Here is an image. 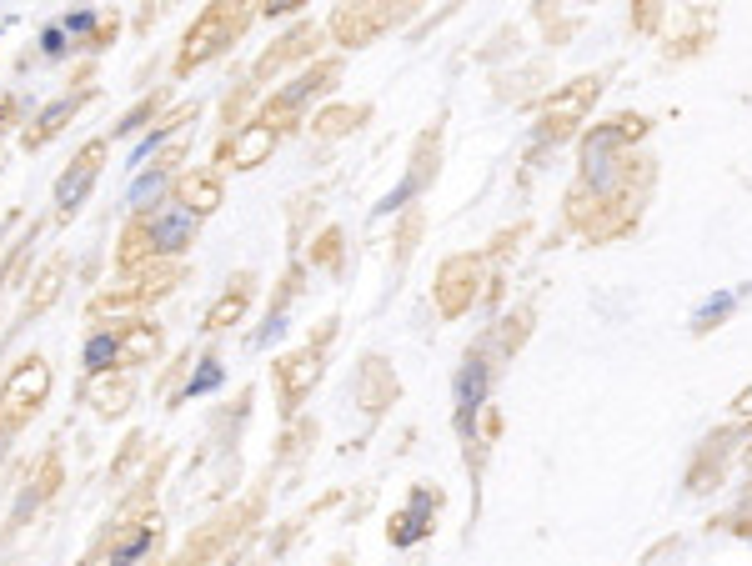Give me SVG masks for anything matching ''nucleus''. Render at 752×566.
I'll return each mask as SVG.
<instances>
[{
  "mask_svg": "<svg viewBox=\"0 0 752 566\" xmlns=\"http://www.w3.org/2000/svg\"><path fill=\"white\" fill-rule=\"evenodd\" d=\"M201 231V216H191L181 201H161L156 211L146 216H131V226L121 231V251H116V266L121 271H136L141 261H166V256H186L191 241Z\"/></svg>",
  "mask_w": 752,
  "mask_h": 566,
  "instance_id": "nucleus-1",
  "label": "nucleus"
},
{
  "mask_svg": "<svg viewBox=\"0 0 752 566\" xmlns=\"http://www.w3.org/2000/svg\"><path fill=\"white\" fill-rule=\"evenodd\" d=\"M246 21H251V11L246 6H206L196 21H191V31L181 36V51H176V76H191L196 66H206L211 56H221L241 31H246Z\"/></svg>",
  "mask_w": 752,
  "mask_h": 566,
  "instance_id": "nucleus-2",
  "label": "nucleus"
},
{
  "mask_svg": "<svg viewBox=\"0 0 752 566\" xmlns=\"http://www.w3.org/2000/svg\"><path fill=\"white\" fill-rule=\"evenodd\" d=\"M51 396V361L41 351L21 356L6 376V386H0V436H16Z\"/></svg>",
  "mask_w": 752,
  "mask_h": 566,
  "instance_id": "nucleus-3",
  "label": "nucleus"
},
{
  "mask_svg": "<svg viewBox=\"0 0 752 566\" xmlns=\"http://www.w3.org/2000/svg\"><path fill=\"white\" fill-rule=\"evenodd\" d=\"M106 151H111V136H96V141H86V146L76 151V161L61 171V181H56V221H71V216L81 211V201L91 196V186H96V176H101V166H106Z\"/></svg>",
  "mask_w": 752,
  "mask_h": 566,
  "instance_id": "nucleus-4",
  "label": "nucleus"
},
{
  "mask_svg": "<svg viewBox=\"0 0 752 566\" xmlns=\"http://www.w3.org/2000/svg\"><path fill=\"white\" fill-rule=\"evenodd\" d=\"M91 96H96V71H86V81H81L76 91H61L51 106H41V111H36V121L21 131V146H26V151H46V146H51V141H56V136H61V131L81 116V111H86V101H91Z\"/></svg>",
  "mask_w": 752,
  "mask_h": 566,
  "instance_id": "nucleus-5",
  "label": "nucleus"
},
{
  "mask_svg": "<svg viewBox=\"0 0 752 566\" xmlns=\"http://www.w3.org/2000/svg\"><path fill=\"white\" fill-rule=\"evenodd\" d=\"M156 546H161V521L156 516H136V521L111 526V541H106L101 561L106 566H141Z\"/></svg>",
  "mask_w": 752,
  "mask_h": 566,
  "instance_id": "nucleus-6",
  "label": "nucleus"
},
{
  "mask_svg": "<svg viewBox=\"0 0 752 566\" xmlns=\"http://www.w3.org/2000/svg\"><path fill=\"white\" fill-rule=\"evenodd\" d=\"M276 136H281V126H271V121L261 116V121L241 126V131H236V136L226 141V161H231L236 171H251V166H261V161L271 156Z\"/></svg>",
  "mask_w": 752,
  "mask_h": 566,
  "instance_id": "nucleus-7",
  "label": "nucleus"
},
{
  "mask_svg": "<svg viewBox=\"0 0 752 566\" xmlns=\"http://www.w3.org/2000/svg\"><path fill=\"white\" fill-rule=\"evenodd\" d=\"M121 331H126V321H111V326H96V331L86 336V346H81L86 381H91V376H111V371H121Z\"/></svg>",
  "mask_w": 752,
  "mask_h": 566,
  "instance_id": "nucleus-8",
  "label": "nucleus"
},
{
  "mask_svg": "<svg viewBox=\"0 0 752 566\" xmlns=\"http://www.w3.org/2000/svg\"><path fill=\"white\" fill-rule=\"evenodd\" d=\"M326 81H336V66H316V71H306V76H296V81H291L286 91H276V101L266 106V121L276 126L281 116H291V111H301V106H306V101H311V96H316V91L326 86Z\"/></svg>",
  "mask_w": 752,
  "mask_h": 566,
  "instance_id": "nucleus-9",
  "label": "nucleus"
},
{
  "mask_svg": "<svg viewBox=\"0 0 752 566\" xmlns=\"http://www.w3.org/2000/svg\"><path fill=\"white\" fill-rule=\"evenodd\" d=\"M86 401H91L101 416H121V411L136 401V381H131V371L91 376V381H86Z\"/></svg>",
  "mask_w": 752,
  "mask_h": 566,
  "instance_id": "nucleus-10",
  "label": "nucleus"
},
{
  "mask_svg": "<svg viewBox=\"0 0 752 566\" xmlns=\"http://www.w3.org/2000/svg\"><path fill=\"white\" fill-rule=\"evenodd\" d=\"M321 376V356L316 351H301V356H286L281 366H276V386H281V401H286V411L306 396V386Z\"/></svg>",
  "mask_w": 752,
  "mask_h": 566,
  "instance_id": "nucleus-11",
  "label": "nucleus"
},
{
  "mask_svg": "<svg viewBox=\"0 0 752 566\" xmlns=\"http://www.w3.org/2000/svg\"><path fill=\"white\" fill-rule=\"evenodd\" d=\"M171 201H181L191 216H211V211L221 206V181H216L211 171H191V176H181V181H176Z\"/></svg>",
  "mask_w": 752,
  "mask_h": 566,
  "instance_id": "nucleus-12",
  "label": "nucleus"
},
{
  "mask_svg": "<svg viewBox=\"0 0 752 566\" xmlns=\"http://www.w3.org/2000/svg\"><path fill=\"white\" fill-rule=\"evenodd\" d=\"M161 356V326L156 321H126L121 331V371L126 366H146Z\"/></svg>",
  "mask_w": 752,
  "mask_h": 566,
  "instance_id": "nucleus-13",
  "label": "nucleus"
},
{
  "mask_svg": "<svg viewBox=\"0 0 752 566\" xmlns=\"http://www.w3.org/2000/svg\"><path fill=\"white\" fill-rule=\"evenodd\" d=\"M186 121H196V106H181V111L161 116V121H156V126H151V131L141 136V146L131 151V166H141V161H146L151 151H161V146H166L171 136H181V126H186Z\"/></svg>",
  "mask_w": 752,
  "mask_h": 566,
  "instance_id": "nucleus-14",
  "label": "nucleus"
},
{
  "mask_svg": "<svg viewBox=\"0 0 752 566\" xmlns=\"http://www.w3.org/2000/svg\"><path fill=\"white\" fill-rule=\"evenodd\" d=\"M171 176H176V171H166V166L156 161L151 171H141V176L131 181V191H126V206H131L136 216H146V201H156V206L166 201V186H171Z\"/></svg>",
  "mask_w": 752,
  "mask_h": 566,
  "instance_id": "nucleus-15",
  "label": "nucleus"
},
{
  "mask_svg": "<svg viewBox=\"0 0 752 566\" xmlns=\"http://www.w3.org/2000/svg\"><path fill=\"white\" fill-rule=\"evenodd\" d=\"M246 301H251V276H241L211 311H206V321H201V331H226L231 321H241V311H246Z\"/></svg>",
  "mask_w": 752,
  "mask_h": 566,
  "instance_id": "nucleus-16",
  "label": "nucleus"
},
{
  "mask_svg": "<svg viewBox=\"0 0 752 566\" xmlns=\"http://www.w3.org/2000/svg\"><path fill=\"white\" fill-rule=\"evenodd\" d=\"M306 41L316 46V31H311V26H296L291 36H281V41H276V51H266V56L256 61V76H276L286 61H296V56L306 51Z\"/></svg>",
  "mask_w": 752,
  "mask_h": 566,
  "instance_id": "nucleus-17",
  "label": "nucleus"
},
{
  "mask_svg": "<svg viewBox=\"0 0 752 566\" xmlns=\"http://www.w3.org/2000/svg\"><path fill=\"white\" fill-rule=\"evenodd\" d=\"M482 396H487V366H482V361H467L462 376H457V416L467 421V416L482 406Z\"/></svg>",
  "mask_w": 752,
  "mask_h": 566,
  "instance_id": "nucleus-18",
  "label": "nucleus"
},
{
  "mask_svg": "<svg viewBox=\"0 0 752 566\" xmlns=\"http://www.w3.org/2000/svg\"><path fill=\"white\" fill-rule=\"evenodd\" d=\"M61 276H66V266L61 261H51L46 271H41V281H36V296H26V306H21V321H31V316H41L56 296H61Z\"/></svg>",
  "mask_w": 752,
  "mask_h": 566,
  "instance_id": "nucleus-19",
  "label": "nucleus"
},
{
  "mask_svg": "<svg viewBox=\"0 0 752 566\" xmlns=\"http://www.w3.org/2000/svg\"><path fill=\"white\" fill-rule=\"evenodd\" d=\"M161 106H166V91H151L146 101H136V106H131V111L121 116V126H111V136H136V131H141L146 121H161V116H156Z\"/></svg>",
  "mask_w": 752,
  "mask_h": 566,
  "instance_id": "nucleus-20",
  "label": "nucleus"
},
{
  "mask_svg": "<svg viewBox=\"0 0 752 566\" xmlns=\"http://www.w3.org/2000/svg\"><path fill=\"white\" fill-rule=\"evenodd\" d=\"M221 381H226V371H221V361H216V356H206V361H201V366H196V371L186 376V386H181V396H176V401H191V396H206V391H216Z\"/></svg>",
  "mask_w": 752,
  "mask_h": 566,
  "instance_id": "nucleus-21",
  "label": "nucleus"
},
{
  "mask_svg": "<svg viewBox=\"0 0 752 566\" xmlns=\"http://www.w3.org/2000/svg\"><path fill=\"white\" fill-rule=\"evenodd\" d=\"M397 531H392V541L397 546H412L422 531H427V491H417V501H412V511H402L397 521H392Z\"/></svg>",
  "mask_w": 752,
  "mask_h": 566,
  "instance_id": "nucleus-22",
  "label": "nucleus"
},
{
  "mask_svg": "<svg viewBox=\"0 0 752 566\" xmlns=\"http://www.w3.org/2000/svg\"><path fill=\"white\" fill-rule=\"evenodd\" d=\"M101 26H106V16L101 11H71V16H61V31L71 36V41H81V46H91L96 36H101Z\"/></svg>",
  "mask_w": 752,
  "mask_h": 566,
  "instance_id": "nucleus-23",
  "label": "nucleus"
},
{
  "mask_svg": "<svg viewBox=\"0 0 752 566\" xmlns=\"http://www.w3.org/2000/svg\"><path fill=\"white\" fill-rule=\"evenodd\" d=\"M66 41H71V36L61 31V21H56V26H46V31H41V56H46V61H66V56H71V46H66Z\"/></svg>",
  "mask_w": 752,
  "mask_h": 566,
  "instance_id": "nucleus-24",
  "label": "nucleus"
},
{
  "mask_svg": "<svg viewBox=\"0 0 752 566\" xmlns=\"http://www.w3.org/2000/svg\"><path fill=\"white\" fill-rule=\"evenodd\" d=\"M727 311H732V296H717L712 306H702V311H697V326H712V321H722Z\"/></svg>",
  "mask_w": 752,
  "mask_h": 566,
  "instance_id": "nucleus-25",
  "label": "nucleus"
},
{
  "mask_svg": "<svg viewBox=\"0 0 752 566\" xmlns=\"http://www.w3.org/2000/svg\"><path fill=\"white\" fill-rule=\"evenodd\" d=\"M296 11V0H276V6H266V16H291Z\"/></svg>",
  "mask_w": 752,
  "mask_h": 566,
  "instance_id": "nucleus-26",
  "label": "nucleus"
}]
</instances>
